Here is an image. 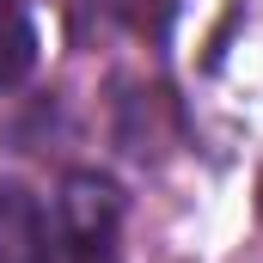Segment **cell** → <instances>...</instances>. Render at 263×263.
Returning <instances> with one entry per match:
<instances>
[{"label":"cell","mask_w":263,"mask_h":263,"mask_svg":"<svg viewBox=\"0 0 263 263\" xmlns=\"http://www.w3.org/2000/svg\"><path fill=\"white\" fill-rule=\"evenodd\" d=\"M62 251L67 263H117V233H123V196L117 184L92 178V172H73L62 184Z\"/></svg>","instance_id":"cell-1"},{"label":"cell","mask_w":263,"mask_h":263,"mask_svg":"<svg viewBox=\"0 0 263 263\" xmlns=\"http://www.w3.org/2000/svg\"><path fill=\"white\" fill-rule=\"evenodd\" d=\"M37 62V25L25 12V0H0V92L18 86Z\"/></svg>","instance_id":"cell-3"},{"label":"cell","mask_w":263,"mask_h":263,"mask_svg":"<svg viewBox=\"0 0 263 263\" xmlns=\"http://www.w3.org/2000/svg\"><path fill=\"white\" fill-rule=\"evenodd\" d=\"M0 263H55V239L43 227V208L18 184H0Z\"/></svg>","instance_id":"cell-2"}]
</instances>
